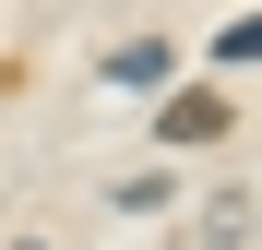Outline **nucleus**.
<instances>
[{"mask_svg":"<svg viewBox=\"0 0 262 250\" xmlns=\"http://www.w3.org/2000/svg\"><path fill=\"white\" fill-rule=\"evenodd\" d=\"M227 119H238V107L214 96V83H191V96H167V107H155V143H214Z\"/></svg>","mask_w":262,"mask_h":250,"instance_id":"nucleus-1","label":"nucleus"},{"mask_svg":"<svg viewBox=\"0 0 262 250\" xmlns=\"http://www.w3.org/2000/svg\"><path fill=\"white\" fill-rule=\"evenodd\" d=\"M107 83H167V48H107Z\"/></svg>","mask_w":262,"mask_h":250,"instance_id":"nucleus-2","label":"nucleus"},{"mask_svg":"<svg viewBox=\"0 0 262 250\" xmlns=\"http://www.w3.org/2000/svg\"><path fill=\"white\" fill-rule=\"evenodd\" d=\"M214 60H227V72H238V60H262V24H227V36H214Z\"/></svg>","mask_w":262,"mask_h":250,"instance_id":"nucleus-3","label":"nucleus"},{"mask_svg":"<svg viewBox=\"0 0 262 250\" xmlns=\"http://www.w3.org/2000/svg\"><path fill=\"white\" fill-rule=\"evenodd\" d=\"M12 250H48V238H12Z\"/></svg>","mask_w":262,"mask_h":250,"instance_id":"nucleus-4","label":"nucleus"}]
</instances>
